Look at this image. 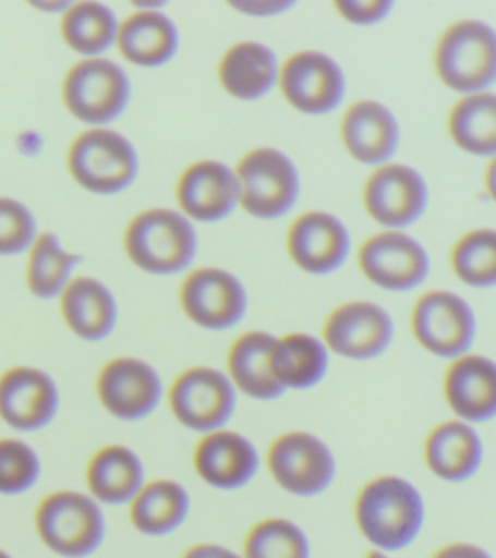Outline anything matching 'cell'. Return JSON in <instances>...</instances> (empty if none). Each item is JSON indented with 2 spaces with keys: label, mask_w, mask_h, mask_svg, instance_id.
<instances>
[{
  "label": "cell",
  "mask_w": 496,
  "mask_h": 558,
  "mask_svg": "<svg viewBox=\"0 0 496 558\" xmlns=\"http://www.w3.org/2000/svg\"><path fill=\"white\" fill-rule=\"evenodd\" d=\"M288 251L297 268L311 276H328L348 262L351 235L340 218L328 211H309L289 227Z\"/></svg>",
  "instance_id": "obj_19"
},
{
  "label": "cell",
  "mask_w": 496,
  "mask_h": 558,
  "mask_svg": "<svg viewBox=\"0 0 496 558\" xmlns=\"http://www.w3.org/2000/svg\"><path fill=\"white\" fill-rule=\"evenodd\" d=\"M62 99L72 117L104 129L117 121L131 101V80L122 66L109 59H84L69 70Z\"/></svg>",
  "instance_id": "obj_8"
},
{
  "label": "cell",
  "mask_w": 496,
  "mask_h": 558,
  "mask_svg": "<svg viewBox=\"0 0 496 558\" xmlns=\"http://www.w3.org/2000/svg\"><path fill=\"white\" fill-rule=\"evenodd\" d=\"M35 532L52 555L87 558L104 547L107 518L104 508L78 490H57L35 510Z\"/></svg>",
  "instance_id": "obj_3"
},
{
  "label": "cell",
  "mask_w": 496,
  "mask_h": 558,
  "mask_svg": "<svg viewBox=\"0 0 496 558\" xmlns=\"http://www.w3.org/2000/svg\"><path fill=\"white\" fill-rule=\"evenodd\" d=\"M440 82L456 94H487L495 86L496 37L481 20L456 22L440 35L435 49Z\"/></svg>",
  "instance_id": "obj_4"
},
{
  "label": "cell",
  "mask_w": 496,
  "mask_h": 558,
  "mask_svg": "<svg viewBox=\"0 0 496 558\" xmlns=\"http://www.w3.org/2000/svg\"><path fill=\"white\" fill-rule=\"evenodd\" d=\"M241 208L256 219L274 221L295 208L301 177L293 159L276 148H256L244 154L235 167Z\"/></svg>",
  "instance_id": "obj_5"
},
{
  "label": "cell",
  "mask_w": 496,
  "mask_h": 558,
  "mask_svg": "<svg viewBox=\"0 0 496 558\" xmlns=\"http://www.w3.org/2000/svg\"><path fill=\"white\" fill-rule=\"evenodd\" d=\"M279 64L276 52L258 41L231 45L219 62L218 78L227 96L239 101H258L278 86Z\"/></svg>",
  "instance_id": "obj_24"
},
{
  "label": "cell",
  "mask_w": 496,
  "mask_h": 558,
  "mask_svg": "<svg viewBox=\"0 0 496 558\" xmlns=\"http://www.w3.org/2000/svg\"><path fill=\"white\" fill-rule=\"evenodd\" d=\"M452 270L465 286L491 289L496 286V233L475 229L453 244Z\"/></svg>",
  "instance_id": "obj_35"
},
{
  "label": "cell",
  "mask_w": 496,
  "mask_h": 558,
  "mask_svg": "<svg viewBox=\"0 0 496 558\" xmlns=\"http://www.w3.org/2000/svg\"><path fill=\"white\" fill-rule=\"evenodd\" d=\"M433 558H493L491 553L481 549L473 543H450L443 549L436 550Z\"/></svg>",
  "instance_id": "obj_40"
},
{
  "label": "cell",
  "mask_w": 496,
  "mask_h": 558,
  "mask_svg": "<svg viewBox=\"0 0 496 558\" xmlns=\"http://www.w3.org/2000/svg\"><path fill=\"white\" fill-rule=\"evenodd\" d=\"M41 460L32 446L0 438V497H20L39 483Z\"/></svg>",
  "instance_id": "obj_36"
},
{
  "label": "cell",
  "mask_w": 496,
  "mask_h": 558,
  "mask_svg": "<svg viewBox=\"0 0 496 558\" xmlns=\"http://www.w3.org/2000/svg\"><path fill=\"white\" fill-rule=\"evenodd\" d=\"M119 20L101 2H76L62 12L61 34L64 44L87 59H99L117 45Z\"/></svg>",
  "instance_id": "obj_31"
},
{
  "label": "cell",
  "mask_w": 496,
  "mask_h": 558,
  "mask_svg": "<svg viewBox=\"0 0 496 558\" xmlns=\"http://www.w3.org/2000/svg\"><path fill=\"white\" fill-rule=\"evenodd\" d=\"M179 29L161 10H138L119 27L117 47L126 61L142 69H159L179 51Z\"/></svg>",
  "instance_id": "obj_26"
},
{
  "label": "cell",
  "mask_w": 496,
  "mask_h": 558,
  "mask_svg": "<svg viewBox=\"0 0 496 558\" xmlns=\"http://www.w3.org/2000/svg\"><path fill=\"white\" fill-rule=\"evenodd\" d=\"M358 530L380 553L411 547L427 522L425 498L410 480L380 475L368 481L355 500Z\"/></svg>",
  "instance_id": "obj_1"
},
{
  "label": "cell",
  "mask_w": 496,
  "mask_h": 558,
  "mask_svg": "<svg viewBox=\"0 0 496 558\" xmlns=\"http://www.w3.org/2000/svg\"><path fill=\"white\" fill-rule=\"evenodd\" d=\"M181 306L186 318L204 330H231L249 313V293L243 281L221 268H201L181 286Z\"/></svg>",
  "instance_id": "obj_13"
},
{
  "label": "cell",
  "mask_w": 496,
  "mask_h": 558,
  "mask_svg": "<svg viewBox=\"0 0 496 558\" xmlns=\"http://www.w3.org/2000/svg\"><path fill=\"white\" fill-rule=\"evenodd\" d=\"M279 89L299 113H334L346 99V74L326 52L299 51L279 66Z\"/></svg>",
  "instance_id": "obj_11"
},
{
  "label": "cell",
  "mask_w": 496,
  "mask_h": 558,
  "mask_svg": "<svg viewBox=\"0 0 496 558\" xmlns=\"http://www.w3.org/2000/svg\"><path fill=\"white\" fill-rule=\"evenodd\" d=\"M97 398L119 421L148 418L164 400V380L154 366L134 357L109 361L97 376Z\"/></svg>",
  "instance_id": "obj_16"
},
{
  "label": "cell",
  "mask_w": 496,
  "mask_h": 558,
  "mask_svg": "<svg viewBox=\"0 0 496 558\" xmlns=\"http://www.w3.org/2000/svg\"><path fill=\"white\" fill-rule=\"evenodd\" d=\"M394 333L392 316L386 308L368 301H351L326 318L323 341L334 355L373 361L390 349Z\"/></svg>",
  "instance_id": "obj_15"
},
{
  "label": "cell",
  "mask_w": 496,
  "mask_h": 558,
  "mask_svg": "<svg viewBox=\"0 0 496 558\" xmlns=\"http://www.w3.org/2000/svg\"><path fill=\"white\" fill-rule=\"evenodd\" d=\"M177 202L181 214L191 221H223L241 206L235 169L216 159L192 163L179 179Z\"/></svg>",
  "instance_id": "obj_18"
},
{
  "label": "cell",
  "mask_w": 496,
  "mask_h": 558,
  "mask_svg": "<svg viewBox=\"0 0 496 558\" xmlns=\"http://www.w3.org/2000/svg\"><path fill=\"white\" fill-rule=\"evenodd\" d=\"M124 253L152 276L189 270L198 254V233L181 211L152 208L132 219L124 231Z\"/></svg>",
  "instance_id": "obj_2"
},
{
  "label": "cell",
  "mask_w": 496,
  "mask_h": 558,
  "mask_svg": "<svg viewBox=\"0 0 496 558\" xmlns=\"http://www.w3.org/2000/svg\"><path fill=\"white\" fill-rule=\"evenodd\" d=\"M448 134L458 148L475 157L496 154L495 94L463 96L448 117Z\"/></svg>",
  "instance_id": "obj_32"
},
{
  "label": "cell",
  "mask_w": 496,
  "mask_h": 558,
  "mask_svg": "<svg viewBox=\"0 0 496 558\" xmlns=\"http://www.w3.org/2000/svg\"><path fill=\"white\" fill-rule=\"evenodd\" d=\"M129 506L136 532L146 537H167L179 532L189 520L191 493L179 481H149Z\"/></svg>",
  "instance_id": "obj_30"
},
{
  "label": "cell",
  "mask_w": 496,
  "mask_h": 558,
  "mask_svg": "<svg viewBox=\"0 0 496 558\" xmlns=\"http://www.w3.org/2000/svg\"><path fill=\"white\" fill-rule=\"evenodd\" d=\"M313 547L305 530L288 518L254 523L244 539L243 558H311Z\"/></svg>",
  "instance_id": "obj_34"
},
{
  "label": "cell",
  "mask_w": 496,
  "mask_h": 558,
  "mask_svg": "<svg viewBox=\"0 0 496 558\" xmlns=\"http://www.w3.org/2000/svg\"><path fill=\"white\" fill-rule=\"evenodd\" d=\"M359 268L376 288L408 293L421 288L431 274L425 246L403 231H384L359 248Z\"/></svg>",
  "instance_id": "obj_12"
},
{
  "label": "cell",
  "mask_w": 496,
  "mask_h": 558,
  "mask_svg": "<svg viewBox=\"0 0 496 558\" xmlns=\"http://www.w3.org/2000/svg\"><path fill=\"white\" fill-rule=\"evenodd\" d=\"M271 480L297 498H316L334 485L338 462L320 436L291 430L278 436L266 453Z\"/></svg>",
  "instance_id": "obj_7"
},
{
  "label": "cell",
  "mask_w": 496,
  "mask_h": 558,
  "mask_svg": "<svg viewBox=\"0 0 496 558\" xmlns=\"http://www.w3.org/2000/svg\"><path fill=\"white\" fill-rule=\"evenodd\" d=\"M72 179L94 194H119L138 179V151L131 140L111 129H89L70 146Z\"/></svg>",
  "instance_id": "obj_6"
},
{
  "label": "cell",
  "mask_w": 496,
  "mask_h": 558,
  "mask_svg": "<svg viewBox=\"0 0 496 558\" xmlns=\"http://www.w3.org/2000/svg\"><path fill=\"white\" fill-rule=\"evenodd\" d=\"M334 9L353 26H376L392 14V0H338Z\"/></svg>",
  "instance_id": "obj_38"
},
{
  "label": "cell",
  "mask_w": 496,
  "mask_h": 558,
  "mask_svg": "<svg viewBox=\"0 0 496 558\" xmlns=\"http://www.w3.org/2000/svg\"><path fill=\"white\" fill-rule=\"evenodd\" d=\"M78 262V254L69 253L55 233L37 235L29 248L27 288L37 299L61 296Z\"/></svg>",
  "instance_id": "obj_33"
},
{
  "label": "cell",
  "mask_w": 496,
  "mask_h": 558,
  "mask_svg": "<svg viewBox=\"0 0 496 558\" xmlns=\"http://www.w3.org/2000/svg\"><path fill=\"white\" fill-rule=\"evenodd\" d=\"M37 239L34 214L14 198H0V254L12 256L32 248Z\"/></svg>",
  "instance_id": "obj_37"
},
{
  "label": "cell",
  "mask_w": 496,
  "mask_h": 558,
  "mask_svg": "<svg viewBox=\"0 0 496 558\" xmlns=\"http://www.w3.org/2000/svg\"><path fill=\"white\" fill-rule=\"evenodd\" d=\"M192 462L196 475L208 487L241 490L256 480L262 458L253 440L235 430L221 428L202 436Z\"/></svg>",
  "instance_id": "obj_20"
},
{
  "label": "cell",
  "mask_w": 496,
  "mask_h": 558,
  "mask_svg": "<svg viewBox=\"0 0 496 558\" xmlns=\"http://www.w3.org/2000/svg\"><path fill=\"white\" fill-rule=\"evenodd\" d=\"M169 408L174 418L198 435L226 428L237 410V390L229 376L214 366H192L177 376Z\"/></svg>",
  "instance_id": "obj_9"
},
{
  "label": "cell",
  "mask_w": 496,
  "mask_h": 558,
  "mask_svg": "<svg viewBox=\"0 0 496 558\" xmlns=\"http://www.w3.org/2000/svg\"><path fill=\"white\" fill-rule=\"evenodd\" d=\"M445 398L458 421L468 425L496 417V365L485 355L453 359L445 376Z\"/></svg>",
  "instance_id": "obj_22"
},
{
  "label": "cell",
  "mask_w": 496,
  "mask_h": 558,
  "mask_svg": "<svg viewBox=\"0 0 496 558\" xmlns=\"http://www.w3.org/2000/svg\"><path fill=\"white\" fill-rule=\"evenodd\" d=\"M59 410V386L41 368L14 366L0 376V418L14 430H41Z\"/></svg>",
  "instance_id": "obj_17"
},
{
  "label": "cell",
  "mask_w": 496,
  "mask_h": 558,
  "mask_svg": "<svg viewBox=\"0 0 496 558\" xmlns=\"http://www.w3.org/2000/svg\"><path fill=\"white\" fill-rule=\"evenodd\" d=\"M229 7L249 17H278L295 9L293 0H237Z\"/></svg>",
  "instance_id": "obj_39"
},
{
  "label": "cell",
  "mask_w": 496,
  "mask_h": 558,
  "mask_svg": "<svg viewBox=\"0 0 496 558\" xmlns=\"http://www.w3.org/2000/svg\"><path fill=\"white\" fill-rule=\"evenodd\" d=\"M411 330L431 355L453 361L470 353L477 336V318L463 296L431 291L413 306Z\"/></svg>",
  "instance_id": "obj_10"
},
{
  "label": "cell",
  "mask_w": 496,
  "mask_h": 558,
  "mask_svg": "<svg viewBox=\"0 0 496 558\" xmlns=\"http://www.w3.org/2000/svg\"><path fill=\"white\" fill-rule=\"evenodd\" d=\"M146 483L144 462L129 446H105L87 463V495L101 506L131 505Z\"/></svg>",
  "instance_id": "obj_25"
},
{
  "label": "cell",
  "mask_w": 496,
  "mask_h": 558,
  "mask_svg": "<svg viewBox=\"0 0 496 558\" xmlns=\"http://www.w3.org/2000/svg\"><path fill=\"white\" fill-rule=\"evenodd\" d=\"M0 558H12L7 550L0 549Z\"/></svg>",
  "instance_id": "obj_43"
},
{
  "label": "cell",
  "mask_w": 496,
  "mask_h": 558,
  "mask_svg": "<svg viewBox=\"0 0 496 558\" xmlns=\"http://www.w3.org/2000/svg\"><path fill=\"white\" fill-rule=\"evenodd\" d=\"M340 132L349 156L363 166H386L400 149V122L390 107L373 99L351 105L341 119Z\"/></svg>",
  "instance_id": "obj_21"
},
{
  "label": "cell",
  "mask_w": 496,
  "mask_h": 558,
  "mask_svg": "<svg viewBox=\"0 0 496 558\" xmlns=\"http://www.w3.org/2000/svg\"><path fill=\"white\" fill-rule=\"evenodd\" d=\"M276 336L253 330L239 336L227 353V376L237 392L256 401H276L286 390L271 375V349Z\"/></svg>",
  "instance_id": "obj_28"
},
{
  "label": "cell",
  "mask_w": 496,
  "mask_h": 558,
  "mask_svg": "<svg viewBox=\"0 0 496 558\" xmlns=\"http://www.w3.org/2000/svg\"><path fill=\"white\" fill-rule=\"evenodd\" d=\"M365 558H392L390 557V555H388V553H380V550H371V553H368V555H366Z\"/></svg>",
  "instance_id": "obj_42"
},
{
  "label": "cell",
  "mask_w": 496,
  "mask_h": 558,
  "mask_svg": "<svg viewBox=\"0 0 496 558\" xmlns=\"http://www.w3.org/2000/svg\"><path fill=\"white\" fill-rule=\"evenodd\" d=\"M330 355L320 338L303 331L288 333L276 338L271 349V375L286 392H306L328 376Z\"/></svg>",
  "instance_id": "obj_29"
},
{
  "label": "cell",
  "mask_w": 496,
  "mask_h": 558,
  "mask_svg": "<svg viewBox=\"0 0 496 558\" xmlns=\"http://www.w3.org/2000/svg\"><path fill=\"white\" fill-rule=\"evenodd\" d=\"M366 214L386 231L418 223L427 211L428 186L418 169L401 163L376 167L363 191Z\"/></svg>",
  "instance_id": "obj_14"
},
{
  "label": "cell",
  "mask_w": 496,
  "mask_h": 558,
  "mask_svg": "<svg viewBox=\"0 0 496 558\" xmlns=\"http://www.w3.org/2000/svg\"><path fill=\"white\" fill-rule=\"evenodd\" d=\"M485 446L473 425L452 418L440 423L425 440V463L436 480L465 483L480 473Z\"/></svg>",
  "instance_id": "obj_23"
},
{
  "label": "cell",
  "mask_w": 496,
  "mask_h": 558,
  "mask_svg": "<svg viewBox=\"0 0 496 558\" xmlns=\"http://www.w3.org/2000/svg\"><path fill=\"white\" fill-rule=\"evenodd\" d=\"M61 313L70 330L84 341H104L113 333L119 308L113 293L99 279H70L61 295Z\"/></svg>",
  "instance_id": "obj_27"
},
{
  "label": "cell",
  "mask_w": 496,
  "mask_h": 558,
  "mask_svg": "<svg viewBox=\"0 0 496 558\" xmlns=\"http://www.w3.org/2000/svg\"><path fill=\"white\" fill-rule=\"evenodd\" d=\"M183 558H243L235 550L227 549L218 543H198L184 553Z\"/></svg>",
  "instance_id": "obj_41"
}]
</instances>
